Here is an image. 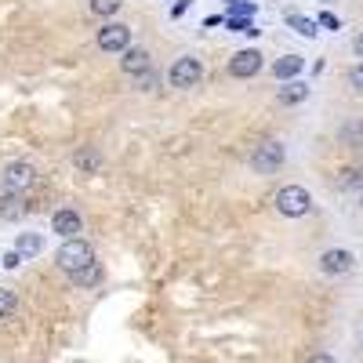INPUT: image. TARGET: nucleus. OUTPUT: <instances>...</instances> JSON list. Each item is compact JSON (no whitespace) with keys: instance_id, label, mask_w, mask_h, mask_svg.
<instances>
[{"instance_id":"9b49d317","label":"nucleus","mask_w":363,"mask_h":363,"mask_svg":"<svg viewBox=\"0 0 363 363\" xmlns=\"http://www.w3.org/2000/svg\"><path fill=\"white\" fill-rule=\"evenodd\" d=\"M73 167L80 171V174H95L99 167H102V153L95 145H80L77 153H73Z\"/></svg>"},{"instance_id":"b1692460","label":"nucleus","mask_w":363,"mask_h":363,"mask_svg":"<svg viewBox=\"0 0 363 363\" xmlns=\"http://www.w3.org/2000/svg\"><path fill=\"white\" fill-rule=\"evenodd\" d=\"M225 22H229V29H236V33H258V29L251 26V18H244V15H229Z\"/></svg>"},{"instance_id":"0eeeda50","label":"nucleus","mask_w":363,"mask_h":363,"mask_svg":"<svg viewBox=\"0 0 363 363\" xmlns=\"http://www.w3.org/2000/svg\"><path fill=\"white\" fill-rule=\"evenodd\" d=\"M352 251H345V247H330V251H323L320 255V272L323 277H345V272L352 269Z\"/></svg>"},{"instance_id":"c85d7f7f","label":"nucleus","mask_w":363,"mask_h":363,"mask_svg":"<svg viewBox=\"0 0 363 363\" xmlns=\"http://www.w3.org/2000/svg\"><path fill=\"white\" fill-rule=\"evenodd\" d=\"M18 262H22V255H18V251H11V255H4V265H8V269H15Z\"/></svg>"},{"instance_id":"20e7f679","label":"nucleus","mask_w":363,"mask_h":363,"mask_svg":"<svg viewBox=\"0 0 363 363\" xmlns=\"http://www.w3.org/2000/svg\"><path fill=\"white\" fill-rule=\"evenodd\" d=\"M87 262H95V251H91V244H84L80 236L66 240V244L58 247V255H55V265L62 269V272H77V269L87 265Z\"/></svg>"},{"instance_id":"f8f14e48","label":"nucleus","mask_w":363,"mask_h":363,"mask_svg":"<svg viewBox=\"0 0 363 363\" xmlns=\"http://www.w3.org/2000/svg\"><path fill=\"white\" fill-rule=\"evenodd\" d=\"M69 284H73V287L91 291L95 284H102V265H99V262H87V265H80L77 272H69Z\"/></svg>"},{"instance_id":"423d86ee","label":"nucleus","mask_w":363,"mask_h":363,"mask_svg":"<svg viewBox=\"0 0 363 363\" xmlns=\"http://www.w3.org/2000/svg\"><path fill=\"white\" fill-rule=\"evenodd\" d=\"M200 77H203V66H200V58H193V55L174 58V66L167 69V84L171 87H196Z\"/></svg>"},{"instance_id":"7ed1b4c3","label":"nucleus","mask_w":363,"mask_h":363,"mask_svg":"<svg viewBox=\"0 0 363 363\" xmlns=\"http://www.w3.org/2000/svg\"><path fill=\"white\" fill-rule=\"evenodd\" d=\"M0 186L11 189V193H29L37 186V167L29 160H11V164H4V171H0Z\"/></svg>"},{"instance_id":"4468645a","label":"nucleus","mask_w":363,"mask_h":363,"mask_svg":"<svg viewBox=\"0 0 363 363\" xmlns=\"http://www.w3.org/2000/svg\"><path fill=\"white\" fill-rule=\"evenodd\" d=\"M309 99V87L301 84V80H287L280 91H277V102L280 106H298V102H306Z\"/></svg>"},{"instance_id":"dca6fc26","label":"nucleus","mask_w":363,"mask_h":363,"mask_svg":"<svg viewBox=\"0 0 363 363\" xmlns=\"http://www.w3.org/2000/svg\"><path fill=\"white\" fill-rule=\"evenodd\" d=\"M287 26H291V29H298L301 37H316V22H313V18H306V15H294V11H291V15H287Z\"/></svg>"},{"instance_id":"f3484780","label":"nucleus","mask_w":363,"mask_h":363,"mask_svg":"<svg viewBox=\"0 0 363 363\" xmlns=\"http://www.w3.org/2000/svg\"><path fill=\"white\" fill-rule=\"evenodd\" d=\"M120 4L124 0H91V15H99V18H113L120 11Z\"/></svg>"},{"instance_id":"1a4fd4ad","label":"nucleus","mask_w":363,"mask_h":363,"mask_svg":"<svg viewBox=\"0 0 363 363\" xmlns=\"http://www.w3.org/2000/svg\"><path fill=\"white\" fill-rule=\"evenodd\" d=\"M51 229H55L58 236L73 240L77 233H84V218L77 215L73 207H62V211H55V215H51Z\"/></svg>"},{"instance_id":"9d476101","label":"nucleus","mask_w":363,"mask_h":363,"mask_svg":"<svg viewBox=\"0 0 363 363\" xmlns=\"http://www.w3.org/2000/svg\"><path fill=\"white\" fill-rule=\"evenodd\" d=\"M120 69H124L128 77H138L145 69H153V58H149L145 48H128L124 55H120Z\"/></svg>"},{"instance_id":"39448f33","label":"nucleus","mask_w":363,"mask_h":363,"mask_svg":"<svg viewBox=\"0 0 363 363\" xmlns=\"http://www.w3.org/2000/svg\"><path fill=\"white\" fill-rule=\"evenodd\" d=\"M95 44H99V51H106V55H124V51L131 48V29H128L124 22H106V26L99 29Z\"/></svg>"},{"instance_id":"bb28decb","label":"nucleus","mask_w":363,"mask_h":363,"mask_svg":"<svg viewBox=\"0 0 363 363\" xmlns=\"http://www.w3.org/2000/svg\"><path fill=\"white\" fill-rule=\"evenodd\" d=\"M306 363H335V356H330V352H313Z\"/></svg>"},{"instance_id":"ddd939ff","label":"nucleus","mask_w":363,"mask_h":363,"mask_svg":"<svg viewBox=\"0 0 363 363\" xmlns=\"http://www.w3.org/2000/svg\"><path fill=\"white\" fill-rule=\"evenodd\" d=\"M301 69H306V58H301V55H284V58L272 62V77H277V80H294Z\"/></svg>"},{"instance_id":"c756f323","label":"nucleus","mask_w":363,"mask_h":363,"mask_svg":"<svg viewBox=\"0 0 363 363\" xmlns=\"http://www.w3.org/2000/svg\"><path fill=\"white\" fill-rule=\"evenodd\" d=\"M352 51L363 58V33H356V37H352Z\"/></svg>"},{"instance_id":"6ab92c4d","label":"nucleus","mask_w":363,"mask_h":363,"mask_svg":"<svg viewBox=\"0 0 363 363\" xmlns=\"http://www.w3.org/2000/svg\"><path fill=\"white\" fill-rule=\"evenodd\" d=\"M342 142H345V145H363V124H359V120L342 128Z\"/></svg>"},{"instance_id":"a878e982","label":"nucleus","mask_w":363,"mask_h":363,"mask_svg":"<svg viewBox=\"0 0 363 363\" xmlns=\"http://www.w3.org/2000/svg\"><path fill=\"white\" fill-rule=\"evenodd\" d=\"M320 26H327V29H338L342 22H338V15H330V11H323V15H320Z\"/></svg>"},{"instance_id":"cd10ccee","label":"nucleus","mask_w":363,"mask_h":363,"mask_svg":"<svg viewBox=\"0 0 363 363\" xmlns=\"http://www.w3.org/2000/svg\"><path fill=\"white\" fill-rule=\"evenodd\" d=\"M186 11H189V0H178V4L171 8V15H174V18H178V15H186Z\"/></svg>"},{"instance_id":"5701e85b","label":"nucleus","mask_w":363,"mask_h":363,"mask_svg":"<svg viewBox=\"0 0 363 363\" xmlns=\"http://www.w3.org/2000/svg\"><path fill=\"white\" fill-rule=\"evenodd\" d=\"M342 189H359L363 193V167H352L342 174Z\"/></svg>"},{"instance_id":"f03ea898","label":"nucleus","mask_w":363,"mask_h":363,"mask_svg":"<svg viewBox=\"0 0 363 363\" xmlns=\"http://www.w3.org/2000/svg\"><path fill=\"white\" fill-rule=\"evenodd\" d=\"M272 203H277V211H280L284 218H306L309 211H313V196H309L306 186H284Z\"/></svg>"},{"instance_id":"6e6552de","label":"nucleus","mask_w":363,"mask_h":363,"mask_svg":"<svg viewBox=\"0 0 363 363\" xmlns=\"http://www.w3.org/2000/svg\"><path fill=\"white\" fill-rule=\"evenodd\" d=\"M262 69V51H255V48H244V51H236L233 58H229V73L236 77V80H247V77H255Z\"/></svg>"},{"instance_id":"393cba45","label":"nucleus","mask_w":363,"mask_h":363,"mask_svg":"<svg viewBox=\"0 0 363 363\" xmlns=\"http://www.w3.org/2000/svg\"><path fill=\"white\" fill-rule=\"evenodd\" d=\"M349 84H352V87H356V91H363V62H359V66H352V69H349Z\"/></svg>"},{"instance_id":"f257e3e1","label":"nucleus","mask_w":363,"mask_h":363,"mask_svg":"<svg viewBox=\"0 0 363 363\" xmlns=\"http://www.w3.org/2000/svg\"><path fill=\"white\" fill-rule=\"evenodd\" d=\"M284 160H287V149H284V142H277V138L258 142V145L251 149V157H247V164H251L255 174H272V171H280Z\"/></svg>"},{"instance_id":"a211bd4d","label":"nucleus","mask_w":363,"mask_h":363,"mask_svg":"<svg viewBox=\"0 0 363 363\" xmlns=\"http://www.w3.org/2000/svg\"><path fill=\"white\" fill-rule=\"evenodd\" d=\"M15 247H18V255H40V247H44V240H40V236H33V233H22Z\"/></svg>"},{"instance_id":"4be33fe9","label":"nucleus","mask_w":363,"mask_h":363,"mask_svg":"<svg viewBox=\"0 0 363 363\" xmlns=\"http://www.w3.org/2000/svg\"><path fill=\"white\" fill-rule=\"evenodd\" d=\"M131 87H135V91H153V87H157V73H153V69H145V73L131 77Z\"/></svg>"},{"instance_id":"7c9ffc66","label":"nucleus","mask_w":363,"mask_h":363,"mask_svg":"<svg viewBox=\"0 0 363 363\" xmlns=\"http://www.w3.org/2000/svg\"><path fill=\"white\" fill-rule=\"evenodd\" d=\"M359 207H363V193H359Z\"/></svg>"},{"instance_id":"aec40b11","label":"nucleus","mask_w":363,"mask_h":363,"mask_svg":"<svg viewBox=\"0 0 363 363\" xmlns=\"http://www.w3.org/2000/svg\"><path fill=\"white\" fill-rule=\"evenodd\" d=\"M15 306H18V298H15V291H0V320H8L11 313H15Z\"/></svg>"},{"instance_id":"412c9836","label":"nucleus","mask_w":363,"mask_h":363,"mask_svg":"<svg viewBox=\"0 0 363 363\" xmlns=\"http://www.w3.org/2000/svg\"><path fill=\"white\" fill-rule=\"evenodd\" d=\"M225 4H229V11H233V15H244V18H251V15L258 11L255 0H225Z\"/></svg>"},{"instance_id":"2eb2a0df","label":"nucleus","mask_w":363,"mask_h":363,"mask_svg":"<svg viewBox=\"0 0 363 363\" xmlns=\"http://www.w3.org/2000/svg\"><path fill=\"white\" fill-rule=\"evenodd\" d=\"M22 193H11V189H4L0 186V218H18L22 215Z\"/></svg>"}]
</instances>
